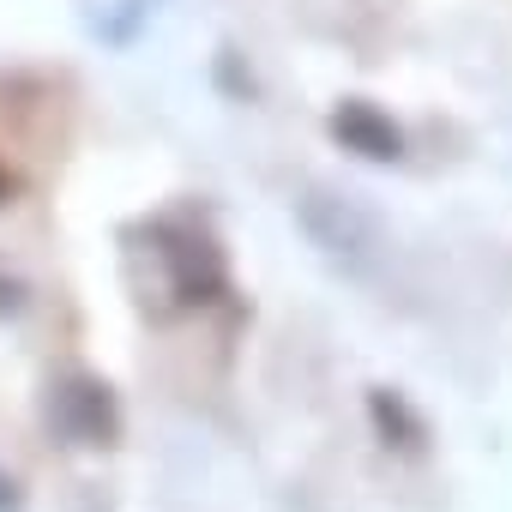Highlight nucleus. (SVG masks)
<instances>
[{
  "label": "nucleus",
  "instance_id": "nucleus-1",
  "mask_svg": "<svg viewBox=\"0 0 512 512\" xmlns=\"http://www.w3.org/2000/svg\"><path fill=\"white\" fill-rule=\"evenodd\" d=\"M302 223H308V235H320L332 253H368L374 247V235H380V223L344 193H308L302 199Z\"/></svg>",
  "mask_w": 512,
  "mask_h": 512
},
{
  "label": "nucleus",
  "instance_id": "nucleus-2",
  "mask_svg": "<svg viewBox=\"0 0 512 512\" xmlns=\"http://www.w3.org/2000/svg\"><path fill=\"white\" fill-rule=\"evenodd\" d=\"M332 133H338L350 151L380 157V163H392V157L404 151V133H398V127H392V115H380L374 103H344V109L332 115Z\"/></svg>",
  "mask_w": 512,
  "mask_h": 512
}]
</instances>
